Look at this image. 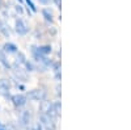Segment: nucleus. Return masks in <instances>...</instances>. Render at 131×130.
<instances>
[{
	"instance_id": "obj_1",
	"label": "nucleus",
	"mask_w": 131,
	"mask_h": 130,
	"mask_svg": "<svg viewBox=\"0 0 131 130\" xmlns=\"http://www.w3.org/2000/svg\"><path fill=\"white\" fill-rule=\"evenodd\" d=\"M26 99L33 100V101H42L45 99V92L41 89H31L26 93Z\"/></svg>"
},
{
	"instance_id": "obj_2",
	"label": "nucleus",
	"mask_w": 131,
	"mask_h": 130,
	"mask_svg": "<svg viewBox=\"0 0 131 130\" xmlns=\"http://www.w3.org/2000/svg\"><path fill=\"white\" fill-rule=\"evenodd\" d=\"M10 100H12L13 105L17 106V108L24 106V105L26 104V101H28L26 96H24V95H13L12 97H10Z\"/></svg>"
},
{
	"instance_id": "obj_3",
	"label": "nucleus",
	"mask_w": 131,
	"mask_h": 130,
	"mask_svg": "<svg viewBox=\"0 0 131 130\" xmlns=\"http://www.w3.org/2000/svg\"><path fill=\"white\" fill-rule=\"evenodd\" d=\"M28 30H29V28L26 26V24L24 23L23 20H17L16 21V32H17L18 34L24 36V34L28 33Z\"/></svg>"
},
{
	"instance_id": "obj_4",
	"label": "nucleus",
	"mask_w": 131,
	"mask_h": 130,
	"mask_svg": "<svg viewBox=\"0 0 131 130\" xmlns=\"http://www.w3.org/2000/svg\"><path fill=\"white\" fill-rule=\"evenodd\" d=\"M13 72L15 75L18 78V80H23V82H26L28 80V75L24 72V70H21L20 67H17V64H15L13 66Z\"/></svg>"
},
{
	"instance_id": "obj_5",
	"label": "nucleus",
	"mask_w": 131,
	"mask_h": 130,
	"mask_svg": "<svg viewBox=\"0 0 131 130\" xmlns=\"http://www.w3.org/2000/svg\"><path fill=\"white\" fill-rule=\"evenodd\" d=\"M10 89V83L7 79H0V93L7 95Z\"/></svg>"
},
{
	"instance_id": "obj_6",
	"label": "nucleus",
	"mask_w": 131,
	"mask_h": 130,
	"mask_svg": "<svg viewBox=\"0 0 131 130\" xmlns=\"http://www.w3.org/2000/svg\"><path fill=\"white\" fill-rule=\"evenodd\" d=\"M38 54H42V55H47V54L51 53V46L45 45V46H39V47H33Z\"/></svg>"
},
{
	"instance_id": "obj_7",
	"label": "nucleus",
	"mask_w": 131,
	"mask_h": 130,
	"mask_svg": "<svg viewBox=\"0 0 131 130\" xmlns=\"http://www.w3.org/2000/svg\"><path fill=\"white\" fill-rule=\"evenodd\" d=\"M3 51L4 53H17V46L15 45V43H5V45L3 46Z\"/></svg>"
},
{
	"instance_id": "obj_8",
	"label": "nucleus",
	"mask_w": 131,
	"mask_h": 130,
	"mask_svg": "<svg viewBox=\"0 0 131 130\" xmlns=\"http://www.w3.org/2000/svg\"><path fill=\"white\" fill-rule=\"evenodd\" d=\"M21 121H23L24 125H29V124L31 122V116H30L29 111L23 112V114H21Z\"/></svg>"
},
{
	"instance_id": "obj_9",
	"label": "nucleus",
	"mask_w": 131,
	"mask_h": 130,
	"mask_svg": "<svg viewBox=\"0 0 131 130\" xmlns=\"http://www.w3.org/2000/svg\"><path fill=\"white\" fill-rule=\"evenodd\" d=\"M0 62L4 64L5 68H9V67H10V64L8 63V61H7V58H5V53H4L3 50H0Z\"/></svg>"
},
{
	"instance_id": "obj_10",
	"label": "nucleus",
	"mask_w": 131,
	"mask_h": 130,
	"mask_svg": "<svg viewBox=\"0 0 131 130\" xmlns=\"http://www.w3.org/2000/svg\"><path fill=\"white\" fill-rule=\"evenodd\" d=\"M0 32L5 36V37H8L10 33H9V29H8V26L5 25V23H3V21H0Z\"/></svg>"
},
{
	"instance_id": "obj_11",
	"label": "nucleus",
	"mask_w": 131,
	"mask_h": 130,
	"mask_svg": "<svg viewBox=\"0 0 131 130\" xmlns=\"http://www.w3.org/2000/svg\"><path fill=\"white\" fill-rule=\"evenodd\" d=\"M42 13H43V16H45V20H46V21H50V23H51V21H52V15H51V12H49L47 9H43Z\"/></svg>"
},
{
	"instance_id": "obj_12",
	"label": "nucleus",
	"mask_w": 131,
	"mask_h": 130,
	"mask_svg": "<svg viewBox=\"0 0 131 130\" xmlns=\"http://www.w3.org/2000/svg\"><path fill=\"white\" fill-rule=\"evenodd\" d=\"M49 108H50V103H47V101H42V106H41V111H42L43 113H46Z\"/></svg>"
},
{
	"instance_id": "obj_13",
	"label": "nucleus",
	"mask_w": 131,
	"mask_h": 130,
	"mask_svg": "<svg viewBox=\"0 0 131 130\" xmlns=\"http://www.w3.org/2000/svg\"><path fill=\"white\" fill-rule=\"evenodd\" d=\"M24 64H25V67H26V71H34V70H36L34 64H33V63H30V62H28V61H26Z\"/></svg>"
},
{
	"instance_id": "obj_14",
	"label": "nucleus",
	"mask_w": 131,
	"mask_h": 130,
	"mask_svg": "<svg viewBox=\"0 0 131 130\" xmlns=\"http://www.w3.org/2000/svg\"><path fill=\"white\" fill-rule=\"evenodd\" d=\"M26 59H25V55L23 53H18V55H17V63H25Z\"/></svg>"
},
{
	"instance_id": "obj_15",
	"label": "nucleus",
	"mask_w": 131,
	"mask_h": 130,
	"mask_svg": "<svg viewBox=\"0 0 131 130\" xmlns=\"http://www.w3.org/2000/svg\"><path fill=\"white\" fill-rule=\"evenodd\" d=\"M26 3H28V5L31 8V11H36V7H34V4L31 3V0H26Z\"/></svg>"
},
{
	"instance_id": "obj_16",
	"label": "nucleus",
	"mask_w": 131,
	"mask_h": 130,
	"mask_svg": "<svg viewBox=\"0 0 131 130\" xmlns=\"http://www.w3.org/2000/svg\"><path fill=\"white\" fill-rule=\"evenodd\" d=\"M33 130H42V126H41V125H38L36 129H33Z\"/></svg>"
},
{
	"instance_id": "obj_17",
	"label": "nucleus",
	"mask_w": 131,
	"mask_h": 130,
	"mask_svg": "<svg viewBox=\"0 0 131 130\" xmlns=\"http://www.w3.org/2000/svg\"><path fill=\"white\" fill-rule=\"evenodd\" d=\"M16 9H17V12H20V13H21V12H23V9H21V7H17Z\"/></svg>"
},
{
	"instance_id": "obj_18",
	"label": "nucleus",
	"mask_w": 131,
	"mask_h": 130,
	"mask_svg": "<svg viewBox=\"0 0 131 130\" xmlns=\"http://www.w3.org/2000/svg\"><path fill=\"white\" fill-rule=\"evenodd\" d=\"M39 2H41V3H45V4H46V3L49 2V0H39Z\"/></svg>"
},
{
	"instance_id": "obj_19",
	"label": "nucleus",
	"mask_w": 131,
	"mask_h": 130,
	"mask_svg": "<svg viewBox=\"0 0 131 130\" xmlns=\"http://www.w3.org/2000/svg\"><path fill=\"white\" fill-rule=\"evenodd\" d=\"M0 130H5V129H0Z\"/></svg>"
}]
</instances>
